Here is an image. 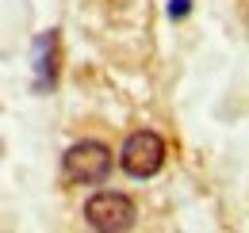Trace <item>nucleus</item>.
<instances>
[{"label":"nucleus","mask_w":249,"mask_h":233,"mask_svg":"<svg viewBox=\"0 0 249 233\" xmlns=\"http://www.w3.org/2000/svg\"><path fill=\"white\" fill-rule=\"evenodd\" d=\"M169 16H188V0H169Z\"/></svg>","instance_id":"nucleus-5"},{"label":"nucleus","mask_w":249,"mask_h":233,"mask_svg":"<svg viewBox=\"0 0 249 233\" xmlns=\"http://www.w3.org/2000/svg\"><path fill=\"white\" fill-rule=\"evenodd\" d=\"M111 172V149L104 142H77L65 153V176L73 183H104Z\"/></svg>","instance_id":"nucleus-3"},{"label":"nucleus","mask_w":249,"mask_h":233,"mask_svg":"<svg viewBox=\"0 0 249 233\" xmlns=\"http://www.w3.org/2000/svg\"><path fill=\"white\" fill-rule=\"evenodd\" d=\"M85 218H89V226L92 230H104V233H123L134 226V218H138V210L134 203L119 195V191H96L92 199L85 203Z\"/></svg>","instance_id":"nucleus-2"},{"label":"nucleus","mask_w":249,"mask_h":233,"mask_svg":"<svg viewBox=\"0 0 249 233\" xmlns=\"http://www.w3.org/2000/svg\"><path fill=\"white\" fill-rule=\"evenodd\" d=\"M35 69H38V81L35 84L38 88H54V81H58V34L54 31H46V34H38L35 38Z\"/></svg>","instance_id":"nucleus-4"},{"label":"nucleus","mask_w":249,"mask_h":233,"mask_svg":"<svg viewBox=\"0 0 249 233\" xmlns=\"http://www.w3.org/2000/svg\"><path fill=\"white\" fill-rule=\"evenodd\" d=\"M119 165H123V172L134 176V180H150V176H157L161 165H165V142L157 138L154 130H138V134L126 138L123 153H119Z\"/></svg>","instance_id":"nucleus-1"}]
</instances>
